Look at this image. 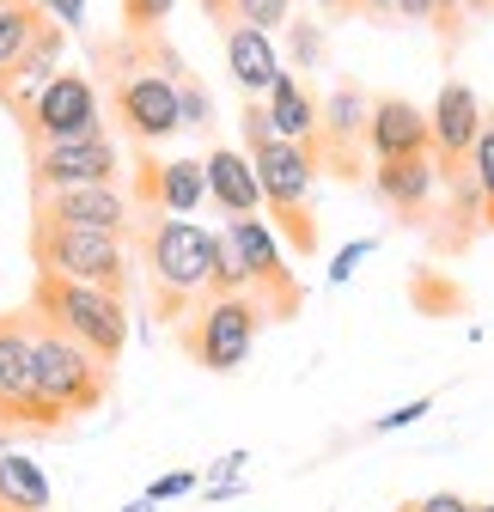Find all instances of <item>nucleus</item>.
<instances>
[{"label": "nucleus", "mask_w": 494, "mask_h": 512, "mask_svg": "<svg viewBox=\"0 0 494 512\" xmlns=\"http://www.w3.org/2000/svg\"><path fill=\"white\" fill-rule=\"evenodd\" d=\"M226 238L238 244L244 269H251V299L269 311V324H275V317H293L305 293H299V281H293V269H287V256H281L275 226H269L263 214H238V220H226Z\"/></svg>", "instance_id": "obj_10"}, {"label": "nucleus", "mask_w": 494, "mask_h": 512, "mask_svg": "<svg viewBox=\"0 0 494 512\" xmlns=\"http://www.w3.org/2000/svg\"><path fill=\"white\" fill-rule=\"evenodd\" d=\"M263 110H269V122H275V135H281V141H299V147H312V141H318V98L299 86V74L281 68V80L269 86Z\"/></svg>", "instance_id": "obj_21"}, {"label": "nucleus", "mask_w": 494, "mask_h": 512, "mask_svg": "<svg viewBox=\"0 0 494 512\" xmlns=\"http://www.w3.org/2000/svg\"><path fill=\"white\" fill-rule=\"evenodd\" d=\"M37 220L129 238L135 232V202H129L122 183H74V189H49V196H37Z\"/></svg>", "instance_id": "obj_12"}, {"label": "nucleus", "mask_w": 494, "mask_h": 512, "mask_svg": "<svg viewBox=\"0 0 494 512\" xmlns=\"http://www.w3.org/2000/svg\"><path fill=\"white\" fill-rule=\"evenodd\" d=\"M366 256H373V238H354V244H342V250H336V263H330V281H348V275L366 263Z\"/></svg>", "instance_id": "obj_31"}, {"label": "nucleus", "mask_w": 494, "mask_h": 512, "mask_svg": "<svg viewBox=\"0 0 494 512\" xmlns=\"http://www.w3.org/2000/svg\"><path fill=\"white\" fill-rule=\"evenodd\" d=\"M0 506L7 512H49V476L25 452H0Z\"/></svg>", "instance_id": "obj_22"}, {"label": "nucleus", "mask_w": 494, "mask_h": 512, "mask_svg": "<svg viewBox=\"0 0 494 512\" xmlns=\"http://www.w3.org/2000/svg\"><path fill=\"white\" fill-rule=\"evenodd\" d=\"M244 153H251V171H257V189H263V208H269V226L299 250L312 256L318 250V208H312V189H318V153L299 147V141H281L269 110L251 98L244 104Z\"/></svg>", "instance_id": "obj_1"}, {"label": "nucleus", "mask_w": 494, "mask_h": 512, "mask_svg": "<svg viewBox=\"0 0 494 512\" xmlns=\"http://www.w3.org/2000/svg\"><path fill=\"white\" fill-rule=\"evenodd\" d=\"M190 488H196V476L177 470V476H159V482L147 488V500H177V494H190Z\"/></svg>", "instance_id": "obj_34"}, {"label": "nucleus", "mask_w": 494, "mask_h": 512, "mask_svg": "<svg viewBox=\"0 0 494 512\" xmlns=\"http://www.w3.org/2000/svg\"><path fill=\"white\" fill-rule=\"evenodd\" d=\"M482 98L464 86V80H446L434 110H427V128H434V165H440V183L470 171V153H476V135H482Z\"/></svg>", "instance_id": "obj_13"}, {"label": "nucleus", "mask_w": 494, "mask_h": 512, "mask_svg": "<svg viewBox=\"0 0 494 512\" xmlns=\"http://www.w3.org/2000/svg\"><path fill=\"white\" fill-rule=\"evenodd\" d=\"M312 7H318L324 19H348V13H360V0H312Z\"/></svg>", "instance_id": "obj_37"}, {"label": "nucleus", "mask_w": 494, "mask_h": 512, "mask_svg": "<svg viewBox=\"0 0 494 512\" xmlns=\"http://www.w3.org/2000/svg\"><path fill=\"white\" fill-rule=\"evenodd\" d=\"M202 13H208L214 25H232V0H202Z\"/></svg>", "instance_id": "obj_38"}, {"label": "nucleus", "mask_w": 494, "mask_h": 512, "mask_svg": "<svg viewBox=\"0 0 494 512\" xmlns=\"http://www.w3.org/2000/svg\"><path fill=\"white\" fill-rule=\"evenodd\" d=\"M141 263L153 281V311L159 324H183L202 299H208V275H214V232L183 220V214H141L135 226Z\"/></svg>", "instance_id": "obj_2"}, {"label": "nucleus", "mask_w": 494, "mask_h": 512, "mask_svg": "<svg viewBox=\"0 0 494 512\" xmlns=\"http://www.w3.org/2000/svg\"><path fill=\"white\" fill-rule=\"evenodd\" d=\"M226 68H232V80H238L244 98H269V86L281 80L275 37L257 31V25H226Z\"/></svg>", "instance_id": "obj_19"}, {"label": "nucleus", "mask_w": 494, "mask_h": 512, "mask_svg": "<svg viewBox=\"0 0 494 512\" xmlns=\"http://www.w3.org/2000/svg\"><path fill=\"white\" fill-rule=\"evenodd\" d=\"M403 512H415V506H403Z\"/></svg>", "instance_id": "obj_42"}, {"label": "nucleus", "mask_w": 494, "mask_h": 512, "mask_svg": "<svg viewBox=\"0 0 494 512\" xmlns=\"http://www.w3.org/2000/svg\"><path fill=\"white\" fill-rule=\"evenodd\" d=\"M397 19H415V25H434V0H397Z\"/></svg>", "instance_id": "obj_36"}, {"label": "nucleus", "mask_w": 494, "mask_h": 512, "mask_svg": "<svg viewBox=\"0 0 494 512\" xmlns=\"http://www.w3.org/2000/svg\"><path fill=\"white\" fill-rule=\"evenodd\" d=\"M470 171H476V183H482V226L494 232V110L482 116V135H476Z\"/></svg>", "instance_id": "obj_25"}, {"label": "nucleus", "mask_w": 494, "mask_h": 512, "mask_svg": "<svg viewBox=\"0 0 494 512\" xmlns=\"http://www.w3.org/2000/svg\"><path fill=\"white\" fill-rule=\"evenodd\" d=\"M373 196L397 220H427V208H434V196H440L434 153H427V159H385V165H373Z\"/></svg>", "instance_id": "obj_16"}, {"label": "nucleus", "mask_w": 494, "mask_h": 512, "mask_svg": "<svg viewBox=\"0 0 494 512\" xmlns=\"http://www.w3.org/2000/svg\"><path fill=\"white\" fill-rule=\"evenodd\" d=\"M0 7H13V0H0Z\"/></svg>", "instance_id": "obj_41"}, {"label": "nucleus", "mask_w": 494, "mask_h": 512, "mask_svg": "<svg viewBox=\"0 0 494 512\" xmlns=\"http://www.w3.org/2000/svg\"><path fill=\"white\" fill-rule=\"evenodd\" d=\"M31 311L43 317L49 330L80 342L92 360H104V366H116L122 348H129V305H122V293L80 287V281H61V275H37Z\"/></svg>", "instance_id": "obj_4"}, {"label": "nucleus", "mask_w": 494, "mask_h": 512, "mask_svg": "<svg viewBox=\"0 0 494 512\" xmlns=\"http://www.w3.org/2000/svg\"><path fill=\"white\" fill-rule=\"evenodd\" d=\"M43 25H49V13L37 7V0H13V7H0V80L25 61V49L43 37Z\"/></svg>", "instance_id": "obj_23"}, {"label": "nucleus", "mask_w": 494, "mask_h": 512, "mask_svg": "<svg viewBox=\"0 0 494 512\" xmlns=\"http://www.w3.org/2000/svg\"><path fill=\"white\" fill-rule=\"evenodd\" d=\"M31 263L37 275H61L80 287H104V293H129V244L110 232H80V226H31Z\"/></svg>", "instance_id": "obj_6"}, {"label": "nucleus", "mask_w": 494, "mask_h": 512, "mask_svg": "<svg viewBox=\"0 0 494 512\" xmlns=\"http://www.w3.org/2000/svg\"><path fill=\"white\" fill-rule=\"evenodd\" d=\"M61 43H68V25H55V19H49V25H43V37L25 49V61H19L7 80H0V104H7L19 122H25V110L37 104V92L61 74Z\"/></svg>", "instance_id": "obj_18"}, {"label": "nucleus", "mask_w": 494, "mask_h": 512, "mask_svg": "<svg viewBox=\"0 0 494 512\" xmlns=\"http://www.w3.org/2000/svg\"><path fill=\"white\" fill-rule=\"evenodd\" d=\"M86 135H104L98 86L80 68H61L37 92V104L25 110V141H31V153H43V147H61V141H86Z\"/></svg>", "instance_id": "obj_8"}, {"label": "nucleus", "mask_w": 494, "mask_h": 512, "mask_svg": "<svg viewBox=\"0 0 494 512\" xmlns=\"http://www.w3.org/2000/svg\"><path fill=\"white\" fill-rule=\"evenodd\" d=\"M232 293H251V269L226 232H214V275H208V299H232Z\"/></svg>", "instance_id": "obj_24"}, {"label": "nucleus", "mask_w": 494, "mask_h": 512, "mask_svg": "<svg viewBox=\"0 0 494 512\" xmlns=\"http://www.w3.org/2000/svg\"><path fill=\"white\" fill-rule=\"evenodd\" d=\"M171 7H177V0H122V25H129L135 37L141 31H159L171 19Z\"/></svg>", "instance_id": "obj_28"}, {"label": "nucleus", "mask_w": 494, "mask_h": 512, "mask_svg": "<svg viewBox=\"0 0 494 512\" xmlns=\"http://www.w3.org/2000/svg\"><path fill=\"white\" fill-rule=\"evenodd\" d=\"M183 74H190V68H183V61L153 31L129 37V43H122V68L110 80L116 122L129 128L135 141H171V135H183V92H177Z\"/></svg>", "instance_id": "obj_3"}, {"label": "nucleus", "mask_w": 494, "mask_h": 512, "mask_svg": "<svg viewBox=\"0 0 494 512\" xmlns=\"http://www.w3.org/2000/svg\"><path fill=\"white\" fill-rule=\"evenodd\" d=\"M37 7H43L55 25H68V31H86V0H37Z\"/></svg>", "instance_id": "obj_32"}, {"label": "nucleus", "mask_w": 494, "mask_h": 512, "mask_svg": "<svg viewBox=\"0 0 494 512\" xmlns=\"http://www.w3.org/2000/svg\"><path fill=\"white\" fill-rule=\"evenodd\" d=\"M464 25H470V0H434V31H440L446 49L464 37Z\"/></svg>", "instance_id": "obj_30"}, {"label": "nucleus", "mask_w": 494, "mask_h": 512, "mask_svg": "<svg viewBox=\"0 0 494 512\" xmlns=\"http://www.w3.org/2000/svg\"><path fill=\"white\" fill-rule=\"evenodd\" d=\"M366 153H373V165L385 159H427L434 153V128H427V110L385 92L373 98V122H366Z\"/></svg>", "instance_id": "obj_15"}, {"label": "nucleus", "mask_w": 494, "mask_h": 512, "mask_svg": "<svg viewBox=\"0 0 494 512\" xmlns=\"http://www.w3.org/2000/svg\"><path fill=\"white\" fill-rule=\"evenodd\" d=\"M202 171H208V196H214V208H220L226 220L257 214V208H263V189H257L251 153H238V147H214V153L202 159Z\"/></svg>", "instance_id": "obj_20"}, {"label": "nucleus", "mask_w": 494, "mask_h": 512, "mask_svg": "<svg viewBox=\"0 0 494 512\" xmlns=\"http://www.w3.org/2000/svg\"><path fill=\"white\" fill-rule=\"evenodd\" d=\"M177 92H183V128H208V122H214V104H208V92H202L196 74H183Z\"/></svg>", "instance_id": "obj_29"}, {"label": "nucleus", "mask_w": 494, "mask_h": 512, "mask_svg": "<svg viewBox=\"0 0 494 512\" xmlns=\"http://www.w3.org/2000/svg\"><path fill=\"white\" fill-rule=\"evenodd\" d=\"M141 202H147V214H183V220H190L208 202L202 159H171V165L141 159Z\"/></svg>", "instance_id": "obj_17"}, {"label": "nucleus", "mask_w": 494, "mask_h": 512, "mask_svg": "<svg viewBox=\"0 0 494 512\" xmlns=\"http://www.w3.org/2000/svg\"><path fill=\"white\" fill-rule=\"evenodd\" d=\"M0 427H37L49 433V409L37 391V348H31V305L0 311Z\"/></svg>", "instance_id": "obj_9"}, {"label": "nucleus", "mask_w": 494, "mask_h": 512, "mask_svg": "<svg viewBox=\"0 0 494 512\" xmlns=\"http://www.w3.org/2000/svg\"><path fill=\"white\" fill-rule=\"evenodd\" d=\"M427 409H434V403H427V397H415V403H403V409H391V415L379 421V433H397V427H409V421H421Z\"/></svg>", "instance_id": "obj_35"}, {"label": "nucleus", "mask_w": 494, "mask_h": 512, "mask_svg": "<svg viewBox=\"0 0 494 512\" xmlns=\"http://www.w3.org/2000/svg\"><path fill=\"white\" fill-rule=\"evenodd\" d=\"M366 122H373V98H366L354 80H342L324 104H318V171L330 177H360V153H366ZM373 159V153H366Z\"/></svg>", "instance_id": "obj_11"}, {"label": "nucleus", "mask_w": 494, "mask_h": 512, "mask_svg": "<svg viewBox=\"0 0 494 512\" xmlns=\"http://www.w3.org/2000/svg\"><path fill=\"white\" fill-rule=\"evenodd\" d=\"M287 43H293L299 68H318V61H324V31L312 19H287Z\"/></svg>", "instance_id": "obj_27"}, {"label": "nucleus", "mask_w": 494, "mask_h": 512, "mask_svg": "<svg viewBox=\"0 0 494 512\" xmlns=\"http://www.w3.org/2000/svg\"><path fill=\"white\" fill-rule=\"evenodd\" d=\"M269 324V311L251 293H232V299H202L190 317L177 324V342L202 372H238L257 348V330Z\"/></svg>", "instance_id": "obj_7"}, {"label": "nucleus", "mask_w": 494, "mask_h": 512, "mask_svg": "<svg viewBox=\"0 0 494 512\" xmlns=\"http://www.w3.org/2000/svg\"><path fill=\"white\" fill-rule=\"evenodd\" d=\"M122 177V153L110 135H86V141H61L31 153V189L49 196V189H74V183H116Z\"/></svg>", "instance_id": "obj_14"}, {"label": "nucleus", "mask_w": 494, "mask_h": 512, "mask_svg": "<svg viewBox=\"0 0 494 512\" xmlns=\"http://www.w3.org/2000/svg\"><path fill=\"white\" fill-rule=\"evenodd\" d=\"M360 13H366V19H391L397 0H360Z\"/></svg>", "instance_id": "obj_39"}, {"label": "nucleus", "mask_w": 494, "mask_h": 512, "mask_svg": "<svg viewBox=\"0 0 494 512\" xmlns=\"http://www.w3.org/2000/svg\"><path fill=\"white\" fill-rule=\"evenodd\" d=\"M293 19V0H232V25H257V31H281Z\"/></svg>", "instance_id": "obj_26"}, {"label": "nucleus", "mask_w": 494, "mask_h": 512, "mask_svg": "<svg viewBox=\"0 0 494 512\" xmlns=\"http://www.w3.org/2000/svg\"><path fill=\"white\" fill-rule=\"evenodd\" d=\"M31 348H37V391H43V409H49L55 427L104 409V397H110V366L104 360H92L61 330H49L37 311H31Z\"/></svg>", "instance_id": "obj_5"}, {"label": "nucleus", "mask_w": 494, "mask_h": 512, "mask_svg": "<svg viewBox=\"0 0 494 512\" xmlns=\"http://www.w3.org/2000/svg\"><path fill=\"white\" fill-rule=\"evenodd\" d=\"M415 512H476V500H464V494L440 488V494H427V500H415Z\"/></svg>", "instance_id": "obj_33"}, {"label": "nucleus", "mask_w": 494, "mask_h": 512, "mask_svg": "<svg viewBox=\"0 0 494 512\" xmlns=\"http://www.w3.org/2000/svg\"><path fill=\"white\" fill-rule=\"evenodd\" d=\"M476 512H494V500H488V506H476Z\"/></svg>", "instance_id": "obj_40"}]
</instances>
